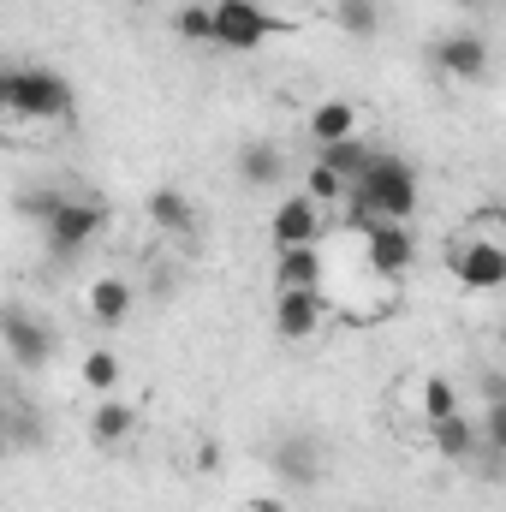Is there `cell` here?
<instances>
[{
	"mask_svg": "<svg viewBox=\"0 0 506 512\" xmlns=\"http://www.w3.org/2000/svg\"><path fill=\"white\" fill-rule=\"evenodd\" d=\"M346 203H352V233H370L376 221H411L417 215V167L399 161V155H381L346 185Z\"/></svg>",
	"mask_w": 506,
	"mask_h": 512,
	"instance_id": "cell-1",
	"label": "cell"
},
{
	"mask_svg": "<svg viewBox=\"0 0 506 512\" xmlns=\"http://www.w3.org/2000/svg\"><path fill=\"white\" fill-rule=\"evenodd\" d=\"M78 90L48 66H6V114L12 120H72Z\"/></svg>",
	"mask_w": 506,
	"mask_h": 512,
	"instance_id": "cell-2",
	"label": "cell"
},
{
	"mask_svg": "<svg viewBox=\"0 0 506 512\" xmlns=\"http://www.w3.org/2000/svg\"><path fill=\"white\" fill-rule=\"evenodd\" d=\"M102 227H108V203H102V197H72V191H66V203H60V209L48 215V227H42L48 256H60V262L84 256L96 239H102Z\"/></svg>",
	"mask_w": 506,
	"mask_h": 512,
	"instance_id": "cell-3",
	"label": "cell"
},
{
	"mask_svg": "<svg viewBox=\"0 0 506 512\" xmlns=\"http://www.w3.org/2000/svg\"><path fill=\"white\" fill-rule=\"evenodd\" d=\"M274 30H280V24H274L268 6H256V0H215V6H209V42L227 48V54H256Z\"/></svg>",
	"mask_w": 506,
	"mask_h": 512,
	"instance_id": "cell-4",
	"label": "cell"
},
{
	"mask_svg": "<svg viewBox=\"0 0 506 512\" xmlns=\"http://www.w3.org/2000/svg\"><path fill=\"white\" fill-rule=\"evenodd\" d=\"M453 280L465 292H501L506 286V245L501 239H459L453 256H447Z\"/></svg>",
	"mask_w": 506,
	"mask_h": 512,
	"instance_id": "cell-5",
	"label": "cell"
},
{
	"mask_svg": "<svg viewBox=\"0 0 506 512\" xmlns=\"http://www.w3.org/2000/svg\"><path fill=\"white\" fill-rule=\"evenodd\" d=\"M0 346L24 364V370H42L54 358V328L42 316H30L24 304H0Z\"/></svg>",
	"mask_w": 506,
	"mask_h": 512,
	"instance_id": "cell-6",
	"label": "cell"
},
{
	"mask_svg": "<svg viewBox=\"0 0 506 512\" xmlns=\"http://www.w3.org/2000/svg\"><path fill=\"white\" fill-rule=\"evenodd\" d=\"M322 322H328L322 286H280V292H274V334H280V340H310Z\"/></svg>",
	"mask_w": 506,
	"mask_h": 512,
	"instance_id": "cell-7",
	"label": "cell"
},
{
	"mask_svg": "<svg viewBox=\"0 0 506 512\" xmlns=\"http://www.w3.org/2000/svg\"><path fill=\"white\" fill-rule=\"evenodd\" d=\"M429 66L441 72V78H459V84H477L483 72H489V42L477 36V30H447L435 48H429Z\"/></svg>",
	"mask_w": 506,
	"mask_h": 512,
	"instance_id": "cell-8",
	"label": "cell"
},
{
	"mask_svg": "<svg viewBox=\"0 0 506 512\" xmlns=\"http://www.w3.org/2000/svg\"><path fill=\"white\" fill-rule=\"evenodd\" d=\"M364 262L376 268V274H411V262H417V233H411V221H376L370 233H364Z\"/></svg>",
	"mask_w": 506,
	"mask_h": 512,
	"instance_id": "cell-9",
	"label": "cell"
},
{
	"mask_svg": "<svg viewBox=\"0 0 506 512\" xmlns=\"http://www.w3.org/2000/svg\"><path fill=\"white\" fill-rule=\"evenodd\" d=\"M268 239H274V251L280 245H322V209L298 191V197H286L274 215H268Z\"/></svg>",
	"mask_w": 506,
	"mask_h": 512,
	"instance_id": "cell-10",
	"label": "cell"
},
{
	"mask_svg": "<svg viewBox=\"0 0 506 512\" xmlns=\"http://www.w3.org/2000/svg\"><path fill=\"white\" fill-rule=\"evenodd\" d=\"M131 429H137V411H131L126 399L102 393V405L90 411V441H96L102 453H120V447L131 441Z\"/></svg>",
	"mask_w": 506,
	"mask_h": 512,
	"instance_id": "cell-11",
	"label": "cell"
},
{
	"mask_svg": "<svg viewBox=\"0 0 506 512\" xmlns=\"http://www.w3.org/2000/svg\"><path fill=\"white\" fill-rule=\"evenodd\" d=\"M84 304H90V316L102 322V328H120L131 316V286L120 280V274H102V280H90V292H84Z\"/></svg>",
	"mask_w": 506,
	"mask_h": 512,
	"instance_id": "cell-12",
	"label": "cell"
},
{
	"mask_svg": "<svg viewBox=\"0 0 506 512\" xmlns=\"http://www.w3.org/2000/svg\"><path fill=\"white\" fill-rule=\"evenodd\" d=\"M280 286H322V251L316 245H280L274 251V292Z\"/></svg>",
	"mask_w": 506,
	"mask_h": 512,
	"instance_id": "cell-13",
	"label": "cell"
},
{
	"mask_svg": "<svg viewBox=\"0 0 506 512\" xmlns=\"http://www.w3.org/2000/svg\"><path fill=\"white\" fill-rule=\"evenodd\" d=\"M429 441H435V453H441V459H477V453H483V441H477V423H471L465 411H453V417L429 423Z\"/></svg>",
	"mask_w": 506,
	"mask_h": 512,
	"instance_id": "cell-14",
	"label": "cell"
},
{
	"mask_svg": "<svg viewBox=\"0 0 506 512\" xmlns=\"http://www.w3.org/2000/svg\"><path fill=\"white\" fill-rule=\"evenodd\" d=\"M143 209H149V221H155L161 233H179V239H185V233L197 227V209H191V197H185V191H173V185L149 191V203H143Z\"/></svg>",
	"mask_w": 506,
	"mask_h": 512,
	"instance_id": "cell-15",
	"label": "cell"
},
{
	"mask_svg": "<svg viewBox=\"0 0 506 512\" xmlns=\"http://www.w3.org/2000/svg\"><path fill=\"white\" fill-rule=\"evenodd\" d=\"M352 131H358V108H352L346 96L316 102V114H310V137H316V149H322V143H340V137H352Z\"/></svg>",
	"mask_w": 506,
	"mask_h": 512,
	"instance_id": "cell-16",
	"label": "cell"
},
{
	"mask_svg": "<svg viewBox=\"0 0 506 512\" xmlns=\"http://www.w3.org/2000/svg\"><path fill=\"white\" fill-rule=\"evenodd\" d=\"M316 161H322V167H334V173L352 185V179H358V173L376 161V149H370V143L352 131V137H340V143H322V149H316Z\"/></svg>",
	"mask_w": 506,
	"mask_h": 512,
	"instance_id": "cell-17",
	"label": "cell"
},
{
	"mask_svg": "<svg viewBox=\"0 0 506 512\" xmlns=\"http://www.w3.org/2000/svg\"><path fill=\"white\" fill-rule=\"evenodd\" d=\"M280 173H286V161H280L274 143H245V149H239V179H245V185H274Z\"/></svg>",
	"mask_w": 506,
	"mask_h": 512,
	"instance_id": "cell-18",
	"label": "cell"
},
{
	"mask_svg": "<svg viewBox=\"0 0 506 512\" xmlns=\"http://www.w3.org/2000/svg\"><path fill=\"white\" fill-rule=\"evenodd\" d=\"M78 382L90 387V393H114V387H120V358H114L108 346L84 352V364H78Z\"/></svg>",
	"mask_w": 506,
	"mask_h": 512,
	"instance_id": "cell-19",
	"label": "cell"
},
{
	"mask_svg": "<svg viewBox=\"0 0 506 512\" xmlns=\"http://www.w3.org/2000/svg\"><path fill=\"white\" fill-rule=\"evenodd\" d=\"M334 24H340L346 36H376V30H381V6H376V0H340Z\"/></svg>",
	"mask_w": 506,
	"mask_h": 512,
	"instance_id": "cell-20",
	"label": "cell"
},
{
	"mask_svg": "<svg viewBox=\"0 0 506 512\" xmlns=\"http://www.w3.org/2000/svg\"><path fill=\"white\" fill-rule=\"evenodd\" d=\"M417 405H423V417H429V423H441V417H453V411H459V387L447 382V376H429L423 393H417Z\"/></svg>",
	"mask_w": 506,
	"mask_h": 512,
	"instance_id": "cell-21",
	"label": "cell"
},
{
	"mask_svg": "<svg viewBox=\"0 0 506 512\" xmlns=\"http://www.w3.org/2000/svg\"><path fill=\"white\" fill-rule=\"evenodd\" d=\"M304 197L322 209V203H346V179L334 173V167H322V161H310V173H304Z\"/></svg>",
	"mask_w": 506,
	"mask_h": 512,
	"instance_id": "cell-22",
	"label": "cell"
},
{
	"mask_svg": "<svg viewBox=\"0 0 506 512\" xmlns=\"http://www.w3.org/2000/svg\"><path fill=\"white\" fill-rule=\"evenodd\" d=\"M310 453H316L310 441H286V447H274V465H280L292 483H310V477H316V465H322V459H310Z\"/></svg>",
	"mask_w": 506,
	"mask_h": 512,
	"instance_id": "cell-23",
	"label": "cell"
},
{
	"mask_svg": "<svg viewBox=\"0 0 506 512\" xmlns=\"http://www.w3.org/2000/svg\"><path fill=\"white\" fill-rule=\"evenodd\" d=\"M60 203H66V191H60V185H36V191H24V197H18V215H24V221H36V227H48V215H54Z\"/></svg>",
	"mask_w": 506,
	"mask_h": 512,
	"instance_id": "cell-24",
	"label": "cell"
},
{
	"mask_svg": "<svg viewBox=\"0 0 506 512\" xmlns=\"http://www.w3.org/2000/svg\"><path fill=\"white\" fill-rule=\"evenodd\" d=\"M173 36H185V42H209V6H203V0L179 6V12H173Z\"/></svg>",
	"mask_w": 506,
	"mask_h": 512,
	"instance_id": "cell-25",
	"label": "cell"
},
{
	"mask_svg": "<svg viewBox=\"0 0 506 512\" xmlns=\"http://www.w3.org/2000/svg\"><path fill=\"white\" fill-rule=\"evenodd\" d=\"M245 512H286V501H274V495H268V501H251Z\"/></svg>",
	"mask_w": 506,
	"mask_h": 512,
	"instance_id": "cell-26",
	"label": "cell"
},
{
	"mask_svg": "<svg viewBox=\"0 0 506 512\" xmlns=\"http://www.w3.org/2000/svg\"><path fill=\"white\" fill-rule=\"evenodd\" d=\"M12 453V429H6V411H0V459Z\"/></svg>",
	"mask_w": 506,
	"mask_h": 512,
	"instance_id": "cell-27",
	"label": "cell"
},
{
	"mask_svg": "<svg viewBox=\"0 0 506 512\" xmlns=\"http://www.w3.org/2000/svg\"><path fill=\"white\" fill-rule=\"evenodd\" d=\"M0 120H6V66H0Z\"/></svg>",
	"mask_w": 506,
	"mask_h": 512,
	"instance_id": "cell-28",
	"label": "cell"
},
{
	"mask_svg": "<svg viewBox=\"0 0 506 512\" xmlns=\"http://www.w3.org/2000/svg\"><path fill=\"white\" fill-rule=\"evenodd\" d=\"M465 6H483V0H465Z\"/></svg>",
	"mask_w": 506,
	"mask_h": 512,
	"instance_id": "cell-29",
	"label": "cell"
}]
</instances>
